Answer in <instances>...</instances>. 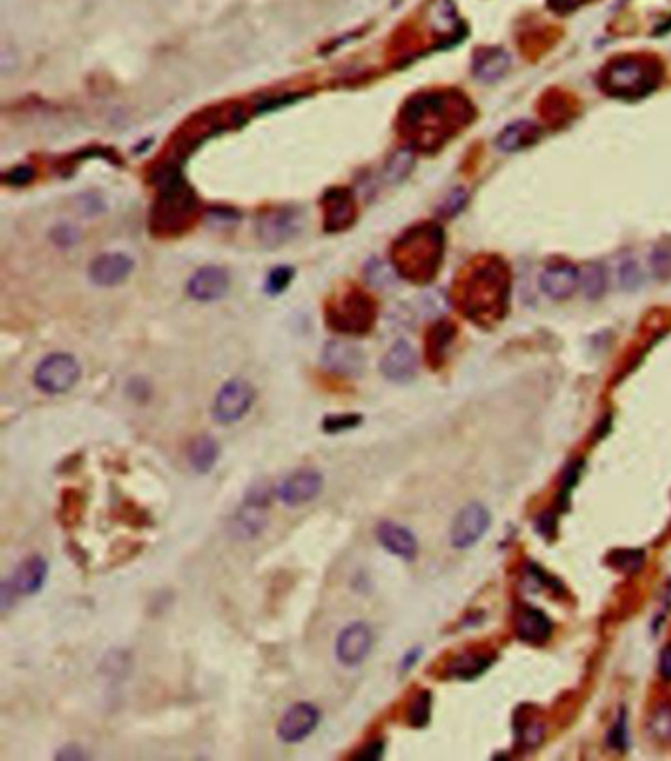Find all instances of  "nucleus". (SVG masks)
Returning a JSON list of instances; mask_svg holds the SVG:
<instances>
[{"mask_svg": "<svg viewBox=\"0 0 671 761\" xmlns=\"http://www.w3.org/2000/svg\"><path fill=\"white\" fill-rule=\"evenodd\" d=\"M620 282L626 285V288H638L640 285V274H638V268L634 266L632 262H628L626 266H622V270H620Z\"/></svg>", "mask_w": 671, "mask_h": 761, "instance_id": "79ce46f5", "label": "nucleus"}, {"mask_svg": "<svg viewBox=\"0 0 671 761\" xmlns=\"http://www.w3.org/2000/svg\"><path fill=\"white\" fill-rule=\"evenodd\" d=\"M193 209L195 199L190 187L182 182V177L169 175L162 183V191H160V199L156 205L158 225L168 229L183 225L190 219Z\"/></svg>", "mask_w": 671, "mask_h": 761, "instance_id": "423d86ee", "label": "nucleus"}, {"mask_svg": "<svg viewBox=\"0 0 671 761\" xmlns=\"http://www.w3.org/2000/svg\"><path fill=\"white\" fill-rule=\"evenodd\" d=\"M433 696L429 691H419L411 698L406 709V722L411 728H425L432 720Z\"/></svg>", "mask_w": 671, "mask_h": 761, "instance_id": "cd10ccee", "label": "nucleus"}, {"mask_svg": "<svg viewBox=\"0 0 671 761\" xmlns=\"http://www.w3.org/2000/svg\"><path fill=\"white\" fill-rule=\"evenodd\" d=\"M50 575V565L42 555H30L24 561L16 565V569L11 572L3 588H0V604L3 610H8L11 604L18 596H34L46 585Z\"/></svg>", "mask_w": 671, "mask_h": 761, "instance_id": "20e7f679", "label": "nucleus"}, {"mask_svg": "<svg viewBox=\"0 0 671 761\" xmlns=\"http://www.w3.org/2000/svg\"><path fill=\"white\" fill-rule=\"evenodd\" d=\"M380 370L384 378L394 384H408L417 376L419 361L414 351V346L406 340H398L390 346V351L384 354L380 362Z\"/></svg>", "mask_w": 671, "mask_h": 761, "instance_id": "2eb2a0df", "label": "nucleus"}, {"mask_svg": "<svg viewBox=\"0 0 671 761\" xmlns=\"http://www.w3.org/2000/svg\"><path fill=\"white\" fill-rule=\"evenodd\" d=\"M292 274H293L292 268H276V270H272L270 276H268L266 290L270 293L284 291L285 288H288V283L292 280Z\"/></svg>", "mask_w": 671, "mask_h": 761, "instance_id": "58836bf2", "label": "nucleus"}, {"mask_svg": "<svg viewBox=\"0 0 671 761\" xmlns=\"http://www.w3.org/2000/svg\"><path fill=\"white\" fill-rule=\"evenodd\" d=\"M658 79L650 66L640 59L622 58L608 66L603 75V87L608 95L620 98H638L656 87Z\"/></svg>", "mask_w": 671, "mask_h": 761, "instance_id": "f03ea898", "label": "nucleus"}, {"mask_svg": "<svg viewBox=\"0 0 671 761\" xmlns=\"http://www.w3.org/2000/svg\"><path fill=\"white\" fill-rule=\"evenodd\" d=\"M411 166H414V158H411L410 151H406V150L398 151V154L394 156L390 159V162H388L386 179H388V182H392V183L394 182H402V179H404L410 174Z\"/></svg>", "mask_w": 671, "mask_h": 761, "instance_id": "f704fd0d", "label": "nucleus"}, {"mask_svg": "<svg viewBox=\"0 0 671 761\" xmlns=\"http://www.w3.org/2000/svg\"><path fill=\"white\" fill-rule=\"evenodd\" d=\"M535 532H538L542 537H548V540H553V537L558 535V516L553 512H543L538 517H535L534 522Z\"/></svg>", "mask_w": 671, "mask_h": 761, "instance_id": "a19ab883", "label": "nucleus"}, {"mask_svg": "<svg viewBox=\"0 0 671 761\" xmlns=\"http://www.w3.org/2000/svg\"><path fill=\"white\" fill-rule=\"evenodd\" d=\"M650 734L659 742H671V703L659 704L658 709L651 712Z\"/></svg>", "mask_w": 671, "mask_h": 761, "instance_id": "72a5a7b5", "label": "nucleus"}, {"mask_svg": "<svg viewBox=\"0 0 671 761\" xmlns=\"http://www.w3.org/2000/svg\"><path fill=\"white\" fill-rule=\"evenodd\" d=\"M606 563L622 575H636L646 565V551L644 549H616L606 557Z\"/></svg>", "mask_w": 671, "mask_h": 761, "instance_id": "a878e982", "label": "nucleus"}, {"mask_svg": "<svg viewBox=\"0 0 671 761\" xmlns=\"http://www.w3.org/2000/svg\"><path fill=\"white\" fill-rule=\"evenodd\" d=\"M377 541L382 545V549L406 563L416 561L419 553V543L414 532L408 530L406 525L390 522V519H382L377 525Z\"/></svg>", "mask_w": 671, "mask_h": 761, "instance_id": "dca6fc26", "label": "nucleus"}, {"mask_svg": "<svg viewBox=\"0 0 671 761\" xmlns=\"http://www.w3.org/2000/svg\"><path fill=\"white\" fill-rule=\"evenodd\" d=\"M85 512V496L79 490H66L59 502V522L64 527H75L82 524Z\"/></svg>", "mask_w": 671, "mask_h": 761, "instance_id": "bb28decb", "label": "nucleus"}, {"mask_svg": "<svg viewBox=\"0 0 671 761\" xmlns=\"http://www.w3.org/2000/svg\"><path fill=\"white\" fill-rule=\"evenodd\" d=\"M510 69V56L504 50H485L480 51L472 71L475 77L485 83H496L503 79Z\"/></svg>", "mask_w": 671, "mask_h": 761, "instance_id": "5701e85b", "label": "nucleus"}, {"mask_svg": "<svg viewBox=\"0 0 671 761\" xmlns=\"http://www.w3.org/2000/svg\"><path fill=\"white\" fill-rule=\"evenodd\" d=\"M301 229V214L293 209H280L266 213L258 222V238L268 246H280L298 235Z\"/></svg>", "mask_w": 671, "mask_h": 761, "instance_id": "4468645a", "label": "nucleus"}, {"mask_svg": "<svg viewBox=\"0 0 671 761\" xmlns=\"http://www.w3.org/2000/svg\"><path fill=\"white\" fill-rule=\"evenodd\" d=\"M581 283V274L575 266L571 264H553L545 268V272L540 277V288L548 298L563 301L575 293L577 285Z\"/></svg>", "mask_w": 671, "mask_h": 761, "instance_id": "6ab92c4d", "label": "nucleus"}, {"mask_svg": "<svg viewBox=\"0 0 671 761\" xmlns=\"http://www.w3.org/2000/svg\"><path fill=\"white\" fill-rule=\"evenodd\" d=\"M606 744L611 746L612 749H616V751H622V754H624L626 749H628V744H630L628 712H626L624 709L619 712V716H616V720H614V724L611 726V730H608Z\"/></svg>", "mask_w": 671, "mask_h": 761, "instance_id": "473e14b6", "label": "nucleus"}, {"mask_svg": "<svg viewBox=\"0 0 671 761\" xmlns=\"http://www.w3.org/2000/svg\"><path fill=\"white\" fill-rule=\"evenodd\" d=\"M324 474L313 469H301L288 474L276 488V494L285 506L298 508L316 500L324 492Z\"/></svg>", "mask_w": 671, "mask_h": 761, "instance_id": "f8f14e48", "label": "nucleus"}, {"mask_svg": "<svg viewBox=\"0 0 671 761\" xmlns=\"http://www.w3.org/2000/svg\"><path fill=\"white\" fill-rule=\"evenodd\" d=\"M419 657H422V649H419V648L411 649V651L408 653V656H406L404 659H402V671H408V669L414 667V665L417 664V659H419Z\"/></svg>", "mask_w": 671, "mask_h": 761, "instance_id": "a18cd8bd", "label": "nucleus"}, {"mask_svg": "<svg viewBox=\"0 0 671 761\" xmlns=\"http://www.w3.org/2000/svg\"><path fill=\"white\" fill-rule=\"evenodd\" d=\"M254 404V388L248 382L235 378L229 380L213 400L211 414L221 425H232L243 419Z\"/></svg>", "mask_w": 671, "mask_h": 761, "instance_id": "0eeeda50", "label": "nucleus"}, {"mask_svg": "<svg viewBox=\"0 0 671 761\" xmlns=\"http://www.w3.org/2000/svg\"><path fill=\"white\" fill-rule=\"evenodd\" d=\"M325 369L339 376H359L364 370V354L343 340H331L324 351Z\"/></svg>", "mask_w": 671, "mask_h": 761, "instance_id": "aec40b11", "label": "nucleus"}, {"mask_svg": "<svg viewBox=\"0 0 671 761\" xmlns=\"http://www.w3.org/2000/svg\"><path fill=\"white\" fill-rule=\"evenodd\" d=\"M364 422V417L361 414H333L327 415L324 422H321V429H324V433L327 435H339L345 431H353V429L361 427Z\"/></svg>", "mask_w": 671, "mask_h": 761, "instance_id": "2f4dec72", "label": "nucleus"}, {"mask_svg": "<svg viewBox=\"0 0 671 761\" xmlns=\"http://www.w3.org/2000/svg\"><path fill=\"white\" fill-rule=\"evenodd\" d=\"M538 138H540V130L534 122L518 120L498 134L496 148L503 151H518L526 146H532Z\"/></svg>", "mask_w": 671, "mask_h": 761, "instance_id": "393cba45", "label": "nucleus"}, {"mask_svg": "<svg viewBox=\"0 0 671 761\" xmlns=\"http://www.w3.org/2000/svg\"><path fill=\"white\" fill-rule=\"evenodd\" d=\"M490 522H492L490 512L482 504L471 502L467 506H463L457 512V516L453 517V524L449 530L451 545L455 549H461V551L475 547V545L490 530Z\"/></svg>", "mask_w": 671, "mask_h": 761, "instance_id": "1a4fd4ad", "label": "nucleus"}, {"mask_svg": "<svg viewBox=\"0 0 671 761\" xmlns=\"http://www.w3.org/2000/svg\"><path fill=\"white\" fill-rule=\"evenodd\" d=\"M441 230L435 227L411 229L394 246L398 274L408 277H425L432 274L441 254Z\"/></svg>", "mask_w": 671, "mask_h": 761, "instance_id": "f257e3e1", "label": "nucleus"}, {"mask_svg": "<svg viewBox=\"0 0 671 761\" xmlns=\"http://www.w3.org/2000/svg\"><path fill=\"white\" fill-rule=\"evenodd\" d=\"M583 3H587V0H551V4L556 6L558 11H571V8H575Z\"/></svg>", "mask_w": 671, "mask_h": 761, "instance_id": "de8ad7c7", "label": "nucleus"}, {"mask_svg": "<svg viewBox=\"0 0 671 761\" xmlns=\"http://www.w3.org/2000/svg\"><path fill=\"white\" fill-rule=\"evenodd\" d=\"M134 268L132 258L122 252H109L95 258L89 266V277L95 285L101 288H113L122 283L130 276Z\"/></svg>", "mask_w": 671, "mask_h": 761, "instance_id": "a211bd4d", "label": "nucleus"}, {"mask_svg": "<svg viewBox=\"0 0 671 761\" xmlns=\"http://www.w3.org/2000/svg\"><path fill=\"white\" fill-rule=\"evenodd\" d=\"M219 453L221 449L217 439L211 435H199L190 443L187 459H190L191 469L197 474H209L219 461Z\"/></svg>", "mask_w": 671, "mask_h": 761, "instance_id": "b1692460", "label": "nucleus"}, {"mask_svg": "<svg viewBox=\"0 0 671 761\" xmlns=\"http://www.w3.org/2000/svg\"><path fill=\"white\" fill-rule=\"evenodd\" d=\"M514 632L516 638L527 643V646L542 648L551 640L553 622L540 608L522 606L518 608L514 616Z\"/></svg>", "mask_w": 671, "mask_h": 761, "instance_id": "ddd939ff", "label": "nucleus"}, {"mask_svg": "<svg viewBox=\"0 0 671 761\" xmlns=\"http://www.w3.org/2000/svg\"><path fill=\"white\" fill-rule=\"evenodd\" d=\"M270 506V485L261 482V485L250 486L243 506L232 519V533L243 540H253L266 527V509Z\"/></svg>", "mask_w": 671, "mask_h": 761, "instance_id": "6e6552de", "label": "nucleus"}, {"mask_svg": "<svg viewBox=\"0 0 671 761\" xmlns=\"http://www.w3.org/2000/svg\"><path fill=\"white\" fill-rule=\"evenodd\" d=\"M377 319V309L369 295L348 291L327 309V325L343 335H366Z\"/></svg>", "mask_w": 671, "mask_h": 761, "instance_id": "7ed1b4c3", "label": "nucleus"}, {"mask_svg": "<svg viewBox=\"0 0 671 761\" xmlns=\"http://www.w3.org/2000/svg\"><path fill=\"white\" fill-rule=\"evenodd\" d=\"M355 221V199L351 191L333 190L325 195V225L329 230H343Z\"/></svg>", "mask_w": 671, "mask_h": 761, "instance_id": "4be33fe9", "label": "nucleus"}, {"mask_svg": "<svg viewBox=\"0 0 671 761\" xmlns=\"http://www.w3.org/2000/svg\"><path fill=\"white\" fill-rule=\"evenodd\" d=\"M583 469H585V461H573L566 469V472H563L559 494H558V508H559V512H567V509H569L571 494H573L575 486L579 485L581 474H583Z\"/></svg>", "mask_w": 671, "mask_h": 761, "instance_id": "c85d7f7f", "label": "nucleus"}, {"mask_svg": "<svg viewBox=\"0 0 671 761\" xmlns=\"http://www.w3.org/2000/svg\"><path fill=\"white\" fill-rule=\"evenodd\" d=\"M464 203H467V191L455 190L445 197V201L441 203V207H440V213L447 214V217H453V214H457L464 207Z\"/></svg>", "mask_w": 671, "mask_h": 761, "instance_id": "ea45409f", "label": "nucleus"}, {"mask_svg": "<svg viewBox=\"0 0 671 761\" xmlns=\"http://www.w3.org/2000/svg\"><path fill=\"white\" fill-rule=\"evenodd\" d=\"M374 635L369 624L353 622L341 630L335 641V657L343 667H359L371 656Z\"/></svg>", "mask_w": 671, "mask_h": 761, "instance_id": "9b49d317", "label": "nucleus"}, {"mask_svg": "<svg viewBox=\"0 0 671 761\" xmlns=\"http://www.w3.org/2000/svg\"><path fill=\"white\" fill-rule=\"evenodd\" d=\"M492 664H495V656L467 651V653H461L457 657H453L451 661H447L443 675L445 679H455V680H475L485 675L492 667Z\"/></svg>", "mask_w": 671, "mask_h": 761, "instance_id": "412c9836", "label": "nucleus"}, {"mask_svg": "<svg viewBox=\"0 0 671 761\" xmlns=\"http://www.w3.org/2000/svg\"><path fill=\"white\" fill-rule=\"evenodd\" d=\"M384 751H386V742L384 738H372L369 742H364V746H361L356 751H353L351 757L355 761H378L382 759Z\"/></svg>", "mask_w": 671, "mask_h": 761, "instance_id": "4c0bfd02", "label": "nucleus"}, {"mask_svg": "<svg viewBox=\"0 0 671 761\" xmlns=\"http://www.w3.org/2000/svg\"><path fill=\"white\" fill-rule=\"evenodd\" d=\"M364 276H366V282L374 285V288L386 290L394 282H396L398 270L396 266H388L384 260H371L364 268Z\"/></svg>", "mask_w": 671, "mask_h": 761, "instance_id": "c756f323", "label": "nucleus"}, {"mask_svg": "<svg viewBox=\"0 0 671 761\" xmlns=\"http://www.w3.org/2000/svg\"><path fill=\"white\" fill-rule=\"evenodd\" d=\"M658 669L659 675L664 680H671V643L661 649L659 653V661H658Z\"/></svg>", "mask_w": 671, "mask_h": 761, "instance_id": "37998d69", "label": "nucleus"}, {"mask_svg": "<svg viewBox=\"0 0 671 761\" xmlns=\"http://www.w3.org/2000/svg\"><path fill=\"white\" fill-rule=\"evenodd\" d=\"M611 427H612V415H605L601 419V422H598V425H597L595 439H603L605 435H608V431H611Z\"/></svg>", "mask_w": 671, "mask_h": 761, "instance_id": "49530a36", "label": "nucleus"}, {"mask_svg": "<svg viewBox=\"0 0 671 761\" xmlns=\"http://www.w3.org/2000/svg\"><path fill=\"white\" fill-rule=\"evenodd\" d=\"M319 722L321 712L316 704L295 703L280 716L278 726H276V736L284 744H300V742L309 738L317 730Z\"/></svg>", "mask_w": 671, "mask_h": 761, "instance_id": "9d476101", "label": "nucleus"}, {"mask_svg": "<svg viewBox=\"0 0 671 761\" xmlns=\"http://www.w3.org/2000/svg\"><path fill=\"white\" fill-rule=\"evenodd\" d=\"M581 288L587 299H598L606 290V276L601 264H589L581 274Z\"/></svg>", "mask_w": 671, "mask_h": 761, "instance_id": "7c9ffc66", "label": "nucleus"}, {"mask_svg": "<svg viewBox=\"0 0 671 761\" xmlns=\"http://www.w3.org/2000/svg\"><path fill=\"white\" fill-rule=\"evenodd\" d=\"M453 338V327L449 325H437L432 330V337H429V354H432V361L435 358H441L443 351L447 348V345L451 343Z\"/></svg>", "mask_w": 671, "mask_h": 761, "instance_id": "e433bc0d", "label": "nucleus"}, {"mask_svg": "<svg viewBox=\"0 0 671 761\" xmlns=\"http://www.w3.org/2000/svg\"><path fill=\"white\" fill-rule=\"evenodd\" d=\"M229 274L219 266L201 268V270H197L191 280L187 282V293H190V298L201 303L222 299L229 293Z\"/></svg>", "mask_w": 671, "mask_h": 761, "instance_id": "f3484780", "label": "nucleus"}, {"mask_svg": "<svg viewBox=\"0 0 671 761\" xmlns=\"http://www.w3.org/2000/svg\"><path fill=\"white\" fill-rule=\"evenodd\" d=\"M79 378H82L79 362L66 353L46 356L35 366L34 372L35 388L43 393H50V396H59V393L69 392L79 382Z\"/></svg>", "mask_w": 671, "mask_h": 761, "instance_id": "39448f33", "label": "nucleus"}, {"mask_svg": "<svg viewBox=\"0 0 671 761\" xmlns=\"http://www.w3.org/2000/svg\"><path fill=\"white\" fill-rule=\"evenodd\" d=\"M82 757H83V751L77 746H66L56 754V759H82Z\"/></svg>", "mask_w": 671, "mask_h": 761, "instance_id": "c03bdc74", "label": "nucleus"}, {"mask_svg": "<svg viewBox=\"0 0 671 761\" xmlns=\"http://www.w3.org/2000/svg\"><path fill=\"white\" fill-rule=\"evenodd\" d=\"M119 519L122 524H129L132 527H148L152 525V517L146 514V509H142L134 502H122Z\"/></svg>", "mask_w": 671, "mask_h": 761, "instance_id": "c9c22d12", "label": "nucleus"}]
</instances>
